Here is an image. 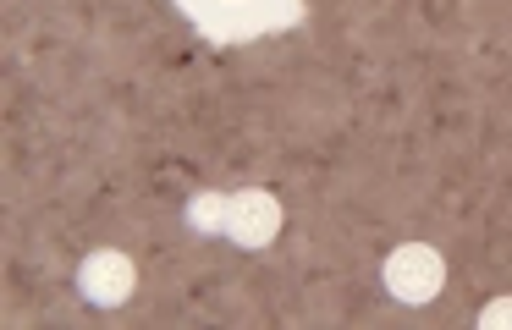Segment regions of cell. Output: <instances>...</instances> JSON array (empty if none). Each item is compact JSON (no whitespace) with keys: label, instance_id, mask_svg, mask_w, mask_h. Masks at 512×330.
I'll use <instances>...</instances> for the list:
<instances>
[{"label":"cell","instance_id":"6da1fadb","mask_svg":"<svg viewBox=\"0 0 512 330\" xmlns=\"http://www.w3.org/2000/svg\"><path fill=\"white\" fill-rule=\"evenodd\" d=\"M210 50H243V44L292 33L309 17V0H171Z\"/></svg>","mask_w":512,"mask_h":330},{"label":"cell","instance_id":"7a4b0ae2","mask_svg":"<svg viewBox=\"0 0 512 330\" xmlns=\"http://www.w3.org/2000/svg\"><path fill=\"white\" fill-rule=\"evenodd\" d=\"M380 286H386L397 303H435L446 286V259L430 248V242H402V248L386 253V264H380Z\"/></svg>","mask_w":512,"mask_h":330},{"label":"cell","instance_id":"3957f363","mask_svg":"<svg viewBox=\"0 0 512 330\" xmlns=\"http://www.w3.org/2000/svg\"><path fill=\"white\" fill-rule=\"evenodd\" d=\"M281 198L270 187H237L226 193V242L237 248H270L281 237Z\"/></svg>","mask_w":512,"mask_h":330},{"label":"cell","instance_id":"277c9868","mask_svg":"<svg viewBox=\"0 0 512 330\" xmlns=\"http://www.w3.org/2000/svg\"><path fill=\"white\" fill-rule=\"evenodd\" d=\"M138 292V264L122 248H94L78 264V297L94 308H122Z\"/></svg>","mask_w":512,"mask_h":330},{"label":"cell","instance_id":"5b68a950","mask_svg":"<svg viewBox=\"0 0 512 330\" xmlns=\"http://www.w3.org/2000/svg\"><path fill=\"white\" fill-rule=\"evenodd\" d=\"M188 226L204 231V237H226V193H193L188 198Z\"/></svg>","mask_w":512,"mask_h":330},{"label":"cell","instance_id":"8992f818","mask_svg":"<svg viewBox=\"0 0 512 330\" xmlns=\"http://www.w3.org/2000/svg\"><path fill=\"white\" fill-rule=\"evenodd\" d=\"M479 330H512V297H490L485 308L474 314Z\"/></svg>","mask_w":512,"mask_h":330}]
</instances>
